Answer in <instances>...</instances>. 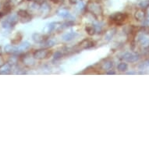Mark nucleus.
Segmentation results:
<instances>
[{
	"label": "nucleus",
	"mask_w": 149,
	"mask_h": 149,
	"mask_svg": "<svg viewBox=\"0 0 149 149\" xmlns=\"http://www.w3.org/2000/svg\"><path fill=\"white\" fill-rule=\"evenodd\" d=\"M85 12L91 14L97 20H101L104 17V9L100 0H88L86 3Z\"/></svg>",
	"instance_id": "nucleus-1"
},
{
	"label": "nucleus",
	"mask_w": 149,
	"mask_h": 149,
	"mask_svg": "<svg viewBox=\"0 0 149 149\" xmlns=\"http://www.w3.org/2000/svg\"><path fill=\"white\" fill-rule=\"evenodd\" d=\"M129 14L127 13H115L109 17V23L110 25L113 26H123L125 24L129 19Z\"/></svg>",
	"instance_id": "nucleus-2"
},
{
	"label": "nucleus",
	"mask_w": 149,
	"mask_h": 149,
	"mask_svg": "<svg viewBox=\"0 0 149 149\" xmlns=\"http://www.w3.org/2000/svg\"><path fill=\"white\" fill-rule=\"evenodd\" d=\"M18 21H19V18L17 14L10 15L2 22V27L6 29L13 28L17 25Z\"/></svg>",
	"instance_id": "nucleus-3"
},
{
	"label": "nucleus",
	"mask_w": 149,
	"mask_h": 149,
	"mask_svg": "<svg viewBox=\"0 0 149 149\" xmlns=\"http://www.w3.org/2000/svg\"><path fill=\"white\" fill-rule=\"evenodd\" d=\"M52 55V51L49 49H42L36 50L33 53V57L35 59H48Z\"/></svg>",
	"instance_id": "nucleus-4"
},
{
	"label": "nucleus",
	"mask_w": 149,
	"mask_h": 149,
	"mask_svg": "<svg viewBox=\"0 0 149 149\" xmlns=\"http://www.w3.org/2000/svg\"><path fill=\"white\" fill-rule=\"evenodd\" d=\"M17 14L19 18V21L23 24L30 22L32 19L31 14L26 10H19L17 11Z\"/></svg>",
	"instance_id": "nucleus-5"
},
{
	"label": "nucleus",
	"mask_w": 149,
	"mask_h": 149,
	"mask_svg": "<svg viewBox=\"0 0 149 149\" xmlns=\"http://www.w3.org/2000/svg\"><path fill=\"white\" fill-rule=\"evenodd\" d=\"M13 6L14 5L13 4L11 0H6L4 4L2 6V9L0 10V17H5L6 15L10 13L13 9Z\"/></svg>",
	"instance_id": "nucleus-6"
},
{
	"label": "nucleus",
	"mask_w": 149,
	"mask_h": 149,
	"mask_svg": "<svg viewBox=\"0 0 149 149\" xmlns=\"http://www.w3.org/2000/svg\"><path fill=\"white\" fill-rule=\"evenodd\" d=\"M134 19L137 21H144L148 17L147 10L137 7L134 12Z\"/></svg>",
	"instance_id": "nucleus-7"
},
{
	"label": "nucleus",
	"mask_w": 149,
	"mask_h": 149,
	"mask_svg": "<svg viewBox=\"0 0 149 149\" xmlns=\"http://www.w3.org/2000/svg\"><path fill=\"white\" fill-rule=\"evenodd\" d=\"M95 42H94L93 40L85 38V39H84L83 41H81V42L79 43V45L77 46H78L80 49H88L94 47L95 46Z\"/></svg>",
	"instance_id": "nucleus-8"
},
{
	"label": "nucleus",
	"mask_w": 149,
	"mask_h": 149,
	"mask_svg": "<svg viewBox=\"0 0 149 149\" xmlns=\"http://www.w3.org/2000/svg\"><path fill=\"white\" fill-rule=\"evenodd\" d=\"M113 61L109 59H104L102 63H100L99 66L102 70H111L112 68H113Z\"/></svg>",
	"instance_id": "nucleus-9"
},
{
	"label": "nucleus",
	"mask_w": 149,
	"mask_h": 149,
	"mask_svg": "<svg viewBox=\"0 0 149 149\" xmlns=\"http://www.w3.org/2000/svg\"><path fill=\"white\" fill-rule=\"evenodd\" d=\"M123 59L126 62H128V63H134V62L137 61L138 56H137V55H135L132 52H127L123 55Z\"/></svg>",
	"instance_id": "nucleus-10"
},
{
	"label": "nucleus",
	"mask_w": 149,
	"mask_h": 149,
	"mask_svg": "<svg viewBox=\"0 0 149 149\" xmlns=\"http://www.w3.org/2000/svg\"><path fill=\"white\" fill-rule=\"evenodd\" d=\"M33 40L37 43H45V42L48 41V38H46V37L43 35L42 34H33Z\"/></svg>",
	"instance_id": "nucleus-11"
},
{
	"label": "nucleus",
	"mask_w": 149,
	"mask_h": 149,
	"mask_svg": "<svg viewBox=\"0 0 149 149\" xmlns=\"http://www.w3.org/2000/svg\"><path fill=\"white\" fill-rule=\"evenodd\" d=\"M22 38L23 34L20 32H17V34L13 36V38H12V39H11V44L13 45L20 44V42L22 41Z\"/></svg>",
	"instance_id": "nucleus-12"
},
{
	"label": "nucleus",
	"mask_w": 149,
	"mask_h": 149,
	"mask_svg": "<svg viewBox=\"0 0 149 149\" xmlns=\"http://www.w3.org/2000/svg\"><path fill=\"white\" fill-rule=\"evenodd\" d=\"M20 51L18 48L15 47L13 45H8L5 47V52L9 54H16Z\"/></svg>",
	"instance_id": "nucleus-13"
},
{
	"label": "nucleus",
	"mask_w": 149,
	"mask_h": 149,
	"mask_svg": "<svg viewBox=\"0 0 149 149\" xmlns=\"http://www.w3.org/2000/svg\"><path fill=\"white\" fill-rule=\"evenodd\" d=\"M85 31L86 33L90 35V36H92L96 33V27L95 26H94L93 24H88L86 25L85 27Z\"/></svg>",
	"instance_id": "nucleus-14"
},
{
	"label": "nucleus",
	"mask_w": 149,
	"mask_h": 149,
	"mask_svg": "<svg viewBox=\"0 0 149 149\" xmlns=\"http://www.w3.org/2000/svg\"><path fill=\"white\" fill-rule=\"evenodd\" d=\"M137 6L141 9L147 10L149 9V0H138Z\"/></svg>",
	"instance_id": "nucleus-15"
},
{
	"label": "nucleus",
	"mask_w": 149,
	"mask_h": 149,
	"mask_svg": "<svg viewBox=\"0 0 149 149\" xmlns=\"http://www.w3.org/2000/svg\"><path fill=\"white\" fill-rule=\"evenodd\" d=\"M57 14L59 15V16H60L61 17L65 18V17H68L69 15H70V13H69V11L66 10V9H65V8H62V9H60V10L57 12Z\"/></svg>",
	"instance_id": "nucleus-16"
},
{
	"label": "nucleus",
	"mask_w": 149,
	"mask_h": 149,
	"mask_svg": "<svg viewBox=\"0 0 149 149\" xmlns=\"http://www.w3.org/2000/svg\"><path fill=\"white\" fill-rule=\"evenodd\" d=\"M127 69H128V65H127V63H124V62L120 63L117 66V70L120 71V72H125Z\"/></svg>",
	"instance_id": "nucleus-17"
},
{
	"label": "nucleus",
	"mask_w": 149,
	"mask_h": 149,
	"mask_svg": "<svg viewBox=\"0 0 149 149\" xmlns=\"http://www.w3.org/2000/svg\"><path fill=\"white\" fill-rule=\"evenodd\" d=\"M6 63V62L5 58L2 54L0 53V68H2V67L5 66Z\"/></svg>",
	"instance_id": "nucleus-18"
},
{
	"label": "nucleus",
	"mask_w": 149,
	"mask_h": 149,
	"mask_svg": "<svg viewBox=\"0 0 149 149\" xmlns=\"http://www.w3.org/2000/svg\"><path fill=\"white\" fill-rule=\"evenodd\" d=\"M81 0H68V2L70 4H71V5H76L77 3H78V2H80Z\"/></svg>",
	"instance_id": "nucleus-19"
},
{
	"label": "nucleus",
	"mask_w": 149,
	"mask_h": 149,
	"mask_svg": "<svg viewBox=\"0 0 149 149\" xmlns=\"http://www.w3.org/2000/svg\"><path fill=\"white\" fill-rule=\"evenodd\" d=\"M148 16L149 17V10H148Z\"/></svg>",
	"instance_id": "nucleus-20"
},
{
	"label": "nucleus",
	"mask_w": 149,
	"mask_h": 149,
	"mask_svg": "<svg viewBox=\"0 0 149 149\" xmlns=\"http://www.w3.org/2000/svg\"><path fill=\"white\" fill-rule=\"evenodd\" d=\"M0 53H1V47H0Z\"/></svg>",
	"instance_id": "nucleus-21"
}]
</instances>
